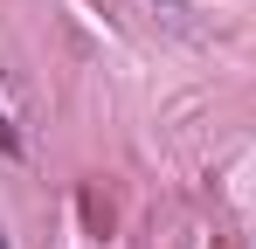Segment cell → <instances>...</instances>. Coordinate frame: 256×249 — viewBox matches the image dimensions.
Returning a JSON list of instances; mask_svg holds the SVG:
<instances>
[{
    "label": "cell",
    "instance_id": "6da1fadb",
    "mask_svg": "<svg viewBox=\"0 0 256 249\" xmlns=\"http://www.w3.org/2000/svg\"><path fill=\"white\" fill-rule=\"evenodd\" d=\"M0 249H7V242H0Z\"/></svg>",
    "mask_w": 256,
    "mask_h": 249
}]
</instances>
